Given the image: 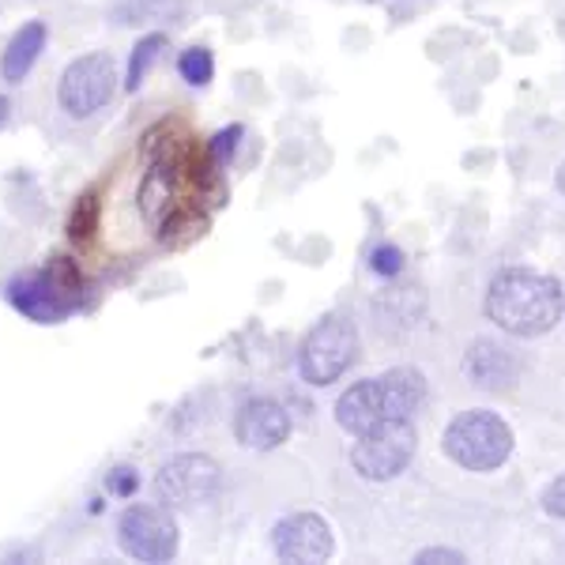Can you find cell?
Returning a JSON list of instances; mask_svg holds the SVG:
<instances>
[{"mask_svg":"<svg viewBox=\"0 0 565 565\" xmlns=\"http://www.w3.org/2000/svg\"><path fill=\"white\" fill-rule=\"evenodd\" d=\"M565 313V290L554 276L543 271H524L509 268L490 282L487 290V317L494 321L501 332L521 335H546Z\"/></svg>","mask_w":565,"mask_h":565,"instance_id":"cell-1","label":"cell"},{"mask_svg":"<svg viewBox=\"0 0 565 565\" xmlns=\"http://www.w3.org/2000/svg\"><path fill=\"white\" fill-rule=\"evenodd\" d=\"M8 302L34 324H57L79 306V276L65 260H53L42 271H23L8 282Z\"/></svg>","mask_w":565,"mask_h":565,"instance_id":"cell-2","label":"cell"},{"mask_svg":"<svg viewBox=\"0 0 565 565\" xmlns=\"http://www.w3.org/2000/svg\"><path fill=\"white\" fill-rule=\"evenodd\" d=\"M445 452L463 471H498L513 452V430L494 412H463L445 430Z\"/></svg>","mask_w":565,"mask_h":565,"instance_id":"cell-3","label":"cell"},{"mask_svg":"<svg viewBox=\"0 0 565 565\" xmlns=\"http://www.w3.org/2000/svg\"><path fill=\"white\" fill-rule=\"evenodd\" d=\"M354 362H359V328L351 324V317L340 313L324 317L298 351V370L309 385H332Z\"/></svg>","mask_w":565,"mask_h":565,"instance_id":"cell-4","label":"cell"},{"mask_svg":"<svg viewBox=\"0 0 565 565\" xmlns=\"http://www.w3.org/2000/svg\"><path fill=\"white\" fill-rule=\"evenodd\" d=\"M415 449H418V434L412 418H385L373 430L359 434V441L351 449V463L362 479L388 482L399 471H407V463L415 460Z\"/></svg>","mask_w":565,"mask_h":565,"instance_id":"cell-5","label":"cell"},{"mask_svg":"<svg viewBox=\"0 0 565 565\" xmlns=\"http://www.w3.org/2000/svg\"><path fill=\"white\" fill-rule=\"evenodd\" d=\"M117 543L136 562H170L178 554V524L167 505H129L117 521Z\"/></svg>","mask_w":565,"mask_h":565,"instance_id":"cell-6","label":"cell"},{"mask_svg":"<svg viewBox=\"0 0 565 565\" xmlns=\"http://www.w3.org/2000/svg\"><path fill=\"white\" fill-rule=\"evenodd\" d=\"M218 482H223V468L204 457V452H181V457L167 460L154 476V490L167 509H196L215 498Z\"/></svg>","mask_w":565,"mask_h":565,"instance_id":"cell-7","label":"cell"},{"mask_svg":"<svg viewBox=\"0 0 565 565\" xmlns=\"http://www.w3.org/2000/svg\"><path fill=\"white\" fill-rule=\"evenodd\" d=\"M117 90V68L106 53H87V57L72 61L61 76L57 98L68 117H90L103 109Z\"/></svg>","mask_w":565,"mask_h":565,"instance_id":"cell-8","label":"cell"},{"mask_svg":"<svg viewBox=\"0 0 565 565\" xmlns=\"http://www.w3.org/2000/svg\"><path fill=\"white\" fill-rule=\"evenodd\" d=\"M271 546L282 562H295V565H317L328 562L335 551L332 532H328L324 516L317 513H290L282 516L271 532Z\"/></svg>","mask_w":565,"mask_h":565,"instance_id":"cell-9","label":"cell"},{"mask_svg":"<svg viewBox=\"0 0 565 565\" xmlns=\"http://www.w3.org/2000/svg\"><path fill=\"white\" fill-rule=\"evenodd\" d=\"M234 437L245 449L271 452L290 437V415L282 412V404H276V399H249V404H242L238 418H234Z\"/></svg>","mask_w":565,"mask_h":565,"instance_id":"cell-10","label":"cell"},{"mask_svg":"<svg viewBox=\"0 0 565 565\" xmlns=\"http://www.w3.org/2000/svg\"><path fill=\"white\" fill-rule=\"evenodd\" d=\"M463 370H468L471 385H479L487 392H505V388H513L516 373H521V359H516L505 343L476 340L468 359H463Z\"/></svg>","mask_w":565,"mask_h":565,"instance_id":"cell-11","label":"cell"},{"mask_svg":"<svg viewBox=\"0 0 565 565\" xmlns=\"http://www.w3.org/2000/svg\"><path fill=\"white\" fill-rule=\"evenodd\" d=\"M385 418H388V404H385V388H381V377L351 385L340 396V404H335V423H340L343 430L354 434V437L373 430V426L385 423Z\"/></svg>","mask_w":565,"mask_h":565,"instance_id":"cell-12","label":"cell"},{"mask_svg":"<svg viewBox=\"0 0 565 565\" xmlns=\"http://www.w3.org/2000/svg\"><path fill=\"white\" fill-rule=\"evenodd\" d=\"M42 45H45V26L42 23H26L4 50V61H0V72H4L8 84H20L26 79V72L34 68V61L42 57Z\"/></svg>","mask_w":565,"mask_h":565,"instance_id":"cell-13","label":"cell"},{"mask_svg":"<svg viewBox=\"0 0 565 565\" xmlns=\"http://www.w3.org/2000/svg\"><path fill=\"white\" fill-rule=\"evenodd\" d=\"M167 50V39L162 34H148L140 45L132 50V61H129V79H125V87L136 90L143 84V76H148V68H151V61L159 57V53Z\"/></svg>","mask_w":565,"mask_h":565,"instance_id":"cell-14","label":"cell"},{"mask_svg":"<svg viewBox=\"0 0 565 565\" xmlns=\"http://www.w3.org/2000/svg\"><path fill=\"white\" fill-rule=\"evenodd\" d=\"M178 68H181V76H185V84L204 87L207 79H212V72H215V61H212V53H207L204 45H193V50L181 53Z\"/></svg>","mask_w":565,"mask_h":565,"instance_id":"cell-15","label":"cell"},{"mask_svg":"<svg viewBox=\"0 0 565 565\" xmlns=\"http://www.w3.org/2000/svg\"><path fill=\"white\" fill-rule=\"evenodd\" d=\"M370 268L377 271V276H399L404 271V253L396 249V245H381V249H373V257H370Z\"/></svg>","mask_w":565,"mask_h":565,"instance_id":"cell-16","label":"cell"},{"mask_svg":"<svg viewBox=\"0 0 565 565\" xmlns=\"http://www.w3.org/2000/svg\"><path fill=\"white\" fill-rule=\"evenodd\" d=\"M106 487H109V494H117V498H132L136 487H140V476H136V468H114Z\"/></svg>","mask_w":565,"mask_h":565,"instance_id":"cell-17","label":"cell"},{"mask_svg":"<svg viewBox=\"0 0 565 565\" xmlns=\"http://www.w3.org/2000/svg\"><path fill=\"white\" fill-rule=\"evenodd\" d=\"M463 565L468 558H463L460 551H449V546H430V551H418L415 554V565Z\"/></svg>","mask_w":565,"mask_h":565,"instance_id":"cell-18","label":"cell"},{"mask_svg":"<svg viewBox=\"0 0 565 565\" xmlns=\"http://www.w3.org/2000/svg\"><path fill=\"white\" fill-rule=\"evenodd\" d=\"M543 509L551 516H558V521H565V476H558L543 490Z\"/></svg>","mask_w":565,"mask_h":565,"instance_id":"cell-19","label":"cell"},{"mask_svg":"<svg viewBox=\"0 0 565 565\" xmlns=\"http://www.w3.org/2000/svg\"><path fill=\"white\" fill-rule=\"evenodd\" d=\"M238 140H242V129L238 125H231L226 132H218L215 140H212V154H215V162H226L234 154V148H238Z\"/></svg>","mask_w":565,"mask_h":565,"instance_id":"cell-20","label":"cell"},{"mask_svg":"<svg viewBox=\"0 0 565 565\" xmlns=\"http://www.w3.org/2000/svg\"><path fill=\"white\" fill-rule=\"evenodd\" d=\"M8 121V98H0V125Z\"/></svg>","mask_w":565,"mask_h":565,"instance_id":"cell-21","label":"cell"},{"mask_svg":"<svg viewBox=\"0 0 565 565\" xmlns=\"http://www.w3.org/2000/svg\"><path fill=\"white\" fill-rule=\"evenodd\" d=\"M558 189H562V193H565V167H562V174H558Z\"/></svg>","mask_w":565,"mask_h":565,"instance_id":"cell-22","label":"cell"}]
</instances>
